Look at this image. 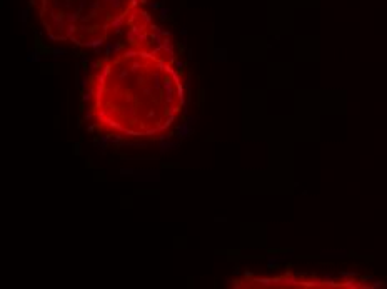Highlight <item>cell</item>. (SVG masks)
Here are the masks:
<instances>
[{"instance_id": "6da1fadb", "label": "cell", "mask_w": 387, "mask_h": 289, "mask_svg": "<svg viewBox=\"0 0 387 289\" xmlns=\"http://www.w3.org/2000/svg\"><path fill=\"white\" fill-rule=\"evenodd\" d=\"M127 34V45L100 59L88 75V114L102 134L149 142L175 127L185 105L184 79L172 42L150 17Z\"/></svg>"}, {"instance_id": "7a4b0ae2", "label": "cell", "mask_w": 387, "mask_h": 289, "mask_svg": "<svg viewBox=\"0 0 387 289\" xmlns=\"http://www.w3.org/2000/svg\"><path fill=\"white\" fill-rule=\"evenodd\" d=\"M52 42L93 47L149 19L145 0H32Z\"/></svg>"}, {"instance_id": "3957f363", "label": "cell", "mask_w": 387, "mask_h": 289, "mask_svg": "<svg viewBox=\"0 0 387 289\" xmlns=\"http://www.w3.org/2000/svg\"><path fill=\"white\" fill-rule=\"evenodd\" d=\"M382 284H384V282H382V281H377V282H376V284H374V286H372V287H379V286H382Z\"/></svg>"}]
</instances>
